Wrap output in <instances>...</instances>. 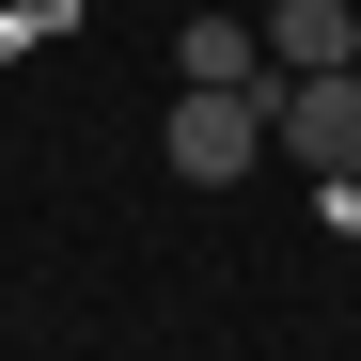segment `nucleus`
<instances>
[{"label": "nucleus", "instance_id": "obj_3", "mask_svg": "<svg viewBox=\"0 0 361 361\" xmlns=\"http://www.w3.org/2000/svg\"><path fill=\"white\" fill-rule=\"evenodd\" d=\"M267 63H361V0H267Z\"/></svg>", "mask_w": 361, "mask_h": 361}, {"label": "nucleus", "instance_id": "obj_5", "mask_svg": "<svg viewBox=\"0 0 361 361\" xmlns=\"http://www.w3.org/2000/svg\"><path fill=\"white\" fill-rule=\"evenodd\" d=\"M345 173H361V157H345Z\"/></svg>", "mask_w": 361, "mask_h": 361}, {"label": "nucleus", "instance_id": "obj_1", "mask_svg": "<svg viewBox=\"0 0 361 361\" xmlns=\"http://www.w3.org/2000/svg\"><path fill=\"white\" fill-rule=\"evenodd\" d=\"M157 157L189 173V189H235V173L267 157V94H220V79H189V94H173V126H157Z\"/></svg>", "mask_w": 361, "mask_h": 361}, {"label": "nucleus", "instance_id": "obj_2", "mask_svg": "<svg viewBox=\"0 0 361 361\" xmlns=\"http://www.w3.org/2000/svg\"><path fill=\"white\" fill-rule=\"evenodd\" d=\"M173 79H220V94H267V16H189V32H173Z\"/></svg>", "mask_w": 361, "mask_h": 361}, {"label": "nucleus", "instance_id": "obj_4", "mask_svg": "<svg viewBox=\"0 0 361 361\" xmlns=\"http://www.w3.org/2000/svg\"><path fill=\"white\" fill-rule=\"evenodd\" d=\"M314 235H361V173H314Z\"/></svg>", "mask_w": 361, "mask_h": 361}]
</instances>
